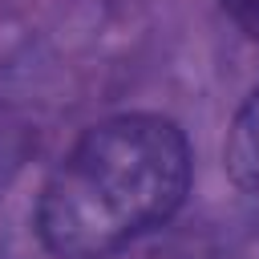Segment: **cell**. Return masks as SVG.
Returning a JSON list of instances; mask_svg holds the SVG:
<instances>
[{
  "label": "cell",
  "mask_w": 259,
  "mask_h": 259,
  "mask_svg": "<svg viewBox=\"0 0 259 259\" xmlns=\"http://www.w3.org/2000/svg\"><path fill=\"white\" fill-rule=\"evenodd\" d=\"M190 142L174 117L113 113L49 170L32 227L57 259H105L166 227L190 194Z\"/></svg>",
  "instance_id": "cell-1"
},
{
  "label": "cell",
  "mask_w": 259,
  "mask_h": 259,
  "mask_svg": "<svg viewBox=\"0 0 259 259\" xmlns=\"http://www.w3.org/2000/svg\"><path fill=\"white\" fill-rule=\"evenodd\" d=\"M223 166H227V178L243 194H259V85L243 97V105L235 109L227 125Z\"/></svg>",
  "instance_id": "cell-2"
},
{
  "label": "cell",
  "mask_w": 259,
  "mask_h": 259,
  "mask_svg": "<svg viewBox=\"0 0 259 259\" xmlns=\"http://www.w3.org/2000/svg\"><path fill=\"white\" fill-rule=\"evenodd\" d=\"M219 4L251 40H259V0H219Z\"/></svg>",
  "instance_id": "cell-3"
}]
</instances>
